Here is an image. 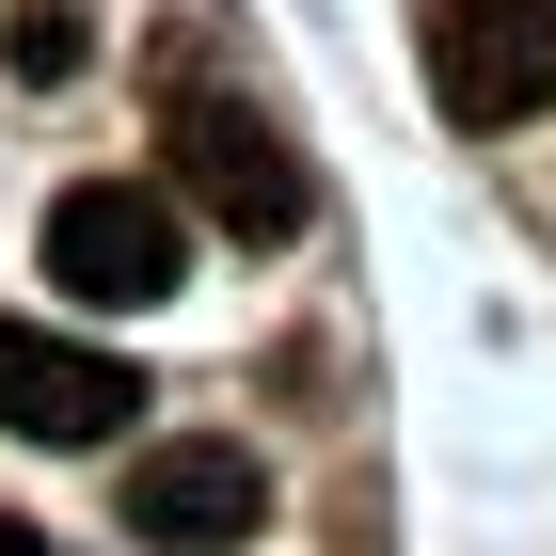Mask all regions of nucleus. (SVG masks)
I'll return each instance as SVG.
<instances>
[{"label": "nucleus", "mask_w": 556, "mask_h": 556, "mask_svg": "<svg viewBox=\"0 0 556 556\" xmlns=\"http://www.w3.org/2000/svg\"><path fill=\"white\" fill-rule=\"evenodd\" d=\"M160 143H175V191L223 223V239H302V143L270 128L255 96H207V80H175V112H160Z\"/></svg>", "instance_id": "obj_1"}, {"label": "nucleus", "mask_w": 556, "mask_h": 556, "mask_svg": "<svg viewBox=\"0 0 556 556\" xmlns=\"http://www.w3.org/2000/svg\"><path fill=\"white\" fill-rule=\"evenodd\" d=\"M48 287L96 302V318L175 302V287H191V223H175V191H143V175H80V191L48 207Z\"/></svg>", "instance_id": "obj_2"}, {"label": "nucleus", "mask_w": 556, "mask_h": 556, "mask_svg": "<svg viewBox=\"0 0 556 556\" xmlns=\"http://www.w3.org/2000/svg\"><path fill=\"white\" fill-rule=\"evenodd\" d=\"M429 96L462 128L556 112V0H429Z\"/></svg>", "instance_id": "obj_3"}, {"label": "nucleus", "mask_w": 556, "mask_h": 556, "mask_svg": "<svg viewBox=\"0 0 556 556\" xmlns=\"http://www.w3.org/2000/svg\"><path fill=\"white\" fill-rule=\"evenodd\" d=\"M255 525H270V477H255V445H223V429L128 462V541H160V556H239Z\"/></svg>", "instance_id": "obj_4"}, {"label": "nucleus", "mask_w": 556, "mask_h": 556, "mask_svg": "<svg viewBox=\"0 0 556 556\" xmlns=\"http://www.w3.org/2000/svg\"><path fill=\"white\" fill-rule=\"evenodd\" d=\"M128 350H96V334H48V318H0V429L16 445H112L128 429Z\"/></svg>", "instance_id": "obj_5"}, {"label": "nucleus", "mask_w": 556, "mask_h": 556, "mask_svg": "<svg viewBox=\"0 0 556 556\" xmlns=\"http://www.w3.org/2000/svg\"><path fill=\"white\" fill-rule=\"evenodd\" d=\"M80 64H96V16H80V0H33V16H16V80H33V96H64Z\"/></svg>", "instance_id": "obj_6"}]
</instances>
